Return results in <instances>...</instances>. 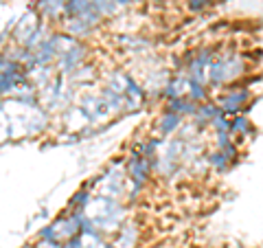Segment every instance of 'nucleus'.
I'll use <instances>...</instances> for the list:
<instances>
[{
	"mask_svg": "<svg viewBox=\"0 0 263 248\" xmlns=\"http://www.w3.org/2000/svg\"><path fill=\"white\" fill-rule=\"evenodd\" d=\"M132 178H134V182L136 184H143V180H145V176H147V165L143 163V158L141 156H134L132 158Z\"/></svg>",
	"mask_w": 263,
	"mask_h": 248,
	"instance_id": "f257e3e1",
	"label": "nucleus"
},
{
	"mask_svg": "<svg viewBox=\"0 0 263 248\" xmlns=\"http://www.w3.org/2000/svg\"><path fill=\"white\" fill-rule=\"evenodd\" d=\"M246 99H248V92H239V95H231V97L224 99L221 103H224V108H226V110H233V108H239Z\"/></svg>",
	"mask_w": 263,
	"mask_h": 248,
	"instance_id": "f03ea898",
	"label": "nucleus"
},
{
	"mask_svg": "<svg viewBox=\"0 0 263 248\" xmlns=\"http://www.w3.org/2000/svg\"><path fill=\"white\" fill-rule=\"evenodd\" d=\"M178 121H180V116H178V114H174V112H169V114L162 119V126H160V128H162V132H167V134H169L171 130H176V128H178Z\"/></svg>",
	"mask_w": 263,
	"mask_h": 248,
	"instance_id": "7ed1b4c3",
	"label": "nucleus"
},
{
	"mask_svg": "<svg viewBox=\"0 0 263 248\" xmlns=\"http://www.w3.org/2000/svg\"><path fill=\"white\" fill-rule=\"evenodd\" d=\"M206 3H209V0H189V7H191V9H202V7L206 5Z\"/></svg>",
	"mask_w": 263,
	"mask_h": 248,
	"instance_id": "20e7f679",
	"label": "nucleus"
},
{
	"mask_svg": "<svg viewBox=\"0 0 263 248\" xmlns=\"http://www.w3.org/2000/svg\"><path fill=\"white\" fill-rule=\"evenodd\" d=\"M119 3H132V0H119Z\"/></svg>",
	"mask_w": 263,
	"mask_h": 248,
	"instance_id": "39448f33",
	"label": "nucleus"
}]
</instances>
